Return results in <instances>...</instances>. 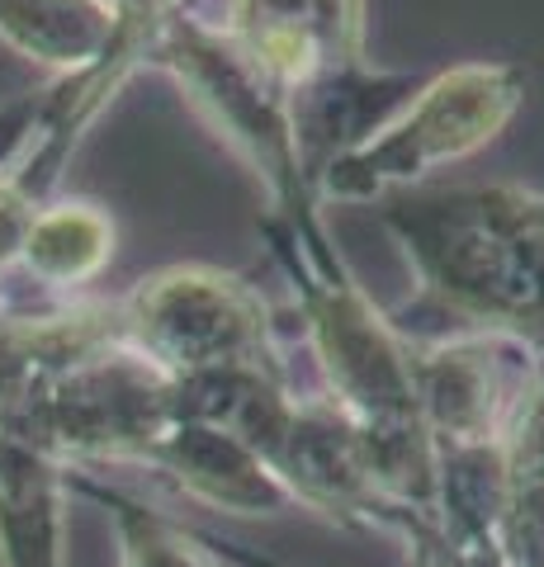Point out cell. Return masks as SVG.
<instances>
[{"mask_svg":"<svg viewBox=\"0 0 544 567\" xmlns=\"http://www.w3.org/2000/svg\"><path fill=\"white\" fill-rule=\"evenodd\" d=\"M39 118H43V91L0 104V185H14V175L24 171L33 142H39Z\"/></svg>","mask_w":544,"mask_h":567,"instance_id":"obj_15","label":"cell"},{"mask_svg":"<svg viewBox=\"0 0 544 567\" xmlns=\"http://www.w3.org/2000/svg\"><path fill=\"white\" fill-rule=\"evenodd\" d=\"M66 468L0 435V567H66Z\"/></svg>","mask_w":544,"mask_h":567,"instance_id":"obj_11","label":"cell"},{"mask_svg":"<svg viewBox=\"0 0 544 567\" xmlns=\"http://www.w3.org/2000/svg\"><path fill=\"white\" fill-rule=\"evenodd\" d=\"M114 260V218L91 199H66L43 204L33 213L24 246H20V270L43 284L48 293H72L81 284L104 275Z\"/></svg>","mask_w":544,"mask_h":567,"instance_id":"obj_13","label":"cell"},{"mask_svg":"<svg viewBox=\"0 0 544 567\" xmlns=\"http://www.w3.org/2000/svg\"><path fill=\"white\" fill-rule=\"evenodd\" d=\"M175 421V379L147 364L124 341L52 379L14 445L48 454L52 464H133L147 468L152 450Z\"/></svg>","mask_w":544,"mask_h":567,"instance_id":"obj_6","label":"cell"},{"mask_svg":"<svg viewBox=\"0 0 544 567\" xmlns=\"http://www.w3.org/2000/svg\"><path fill=\"white\" fill-rule=\"evenodd\" d=\"M152 66L171 71L189 104L266 181L270 213H279V218H312L318 213V194H312L304 156H298L289 91L270 81L223 29L208 24L199 10L175 14L152 52Z\"/></svg>","mask_w":544,"mask_h":567,"instance_id":"obj_4","label":"cell"},{"mask_svg":"<svg viewBox=\"0 0 544 567\" xmlns=\"http://www.w3.org/2000/svg\"><path fill=\"white\" fill-rule=\"evenodd\" d=\"M266 237L294 284L327 402L350 421L374 487L393 506L435 516V445L412 379V341L346 270L318 218H266Z\"/></svg>","mask_w":544,"mask_h":567,"instance_id":"obj_1","label":"cell"},{"mask_svg":"<svg viewBox=\"0 0 544 567\" xmlns=\"http://www.w3.org/2000/svg\"><path fill=\"white\" fill-rule=\"evenodd\" d=\"M114 39L110 0H0V43L52 76L91 71Z\"/></svg>","mask_w":544,"mask_h":567,"instance_id":"obj_12","label":"cell"},{"mask_svg":"<svg viewBox=\"0 0 544 567\" xmlns=\"http://www.w3.org/2000/svg\"><path fill=\"white\" fill-rule=\"evenodd\" d=\"M521 91V71L506 62H464L421 81L383 128L322 171L318 204H379L431 171L464 162L506 128Z\"/></svg>","mask_w":544,"mask_h":567,"instance_id":"obj_3","label":"cell"},{"mask_svg":"<svg viewBox=\"0 0 544 567\" xmlns=\"http://www.w3.org/2000/svg\"><path fill=\"white\" fill-rule=\"evenodd\" d=\"M43 204H33L29 194H20L14 185H0V275L20 260V246H24V233L33 223V213Z\"/></svg>","mask_w":544,"mask_h":567,"instance_id":"obj_16","label":"cell"},{"mask_svg":"<svg viewBox=\"0 0 544 567\" xmlns=\"http://www.w3.org/2000/svg\"><path fill=\"white\" fill-rule=\"evenodd\" d=\"M417 402L435 450L506 445L531 402V364H521V336L460 331L412 346Z\"/></svg>","mask_w":544,"mask_h":567,"instance_id":"obj_7","label":"cell"},{"mask_svg":"<svg viewBox=\"0 0 544 567\" xmlns=\"http://www.w3.org/2000/svg\"><path fill=\"white\" fill-rule=\"evenodd\" d=\"M124 346L166 379L218 374V369H279L275 317L242 275L214 265H171L119 298Z\"/></svg>","mask_w":544,"mask_h":567,"instance_id":"obj_5","label":"cell"},{"mask_svg":"<svg viewBox=\"0 0 544 567\" xmlns=\"http://www.w3.org/2000/svg\"><path fill=\"white\" fill-rule=\"evenodd\" d=\"M417 85L421 76H412V71H374L370 62H356L322 71V76L289 91L294 137L312 194H318L322 171L337 166L346 152H356L374 128H383L417 95Z\"/></svg>","mask_w":544,"mask_h":567,"instance_id":"obj_9","label":"cell"},{"mask_svg":"<svg viewBox=\"0 0 544 567\" xmlns=\"http://www.w3.org/2000/svg\"><path fill=\"white\" fill-rule=\"evenodd\" d=\"M204 20L285 91L365 62V0H218Z\"/></svg>","mask_w":544,"mask_h":567,"instance_id":"obj_8","label":"cell"},{"mask_svg":"<svg viewBox=\"0 0 544 567\" xmlns=\"http://www.w3.org/2000/svg\"><path fill=\"white\" fill-rule=\"evenodd\" d=\"M147 468L189 502L227 511V516H285L298 506L289 487L242 440L208 421L175 416L162 445L152 450Z\"/></svg>","mask_w":544,"mask_h":567,"instance_id":"obj_10","label":"cell"},{"mask_svg":"<svg viewBox=\"0 0 544 567\" xmlns=\"http://www.w3.org/2000/svg\"><path fill=\"white\" fill-rule=\"evenodd\" d=\"M66 487L95 496V502L114 516V525H119V567H218L214 544L181 529L171 516H162V511L133 502V496L114 492V487H100V483H91V477H81L72 468H66Z\"/></svg>","mask_w":544,"mask_h":567,"instance_id":"obj_14","label":"cell"},{"mask_svg":"<svg viewBox=\"0 0 544 567\" xmlns=\"http://www.w3.org/2000/svg\"><path fill=\"white\" fill-rule=\"evenodd\" d=\"M374 208L412 260L421 293L464 331L525 336L544 322V199L464 185L402 189Z\"/></svg>","mask_w":544,"mask_h":567,"instance_id":"obj_2","label":"cell"}]
</instances>
